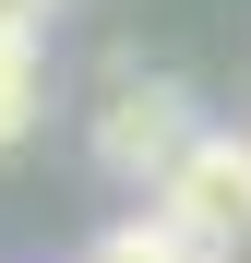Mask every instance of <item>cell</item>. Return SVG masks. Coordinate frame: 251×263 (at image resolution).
Here are the masks:
<instances>
[{"mask_svg":"<svg viewBox=\"0 0 251 263\" xmlns=\"http://www.w3.org/2000/svg\"><path fill=\"white\" fill-rule=\"evenodd\" d=\"M48 12H60V0H0V24H12V36H48Z\"/></svg>","mask_w":251,"mask_h":263,"instance_id":"5","label":"cell"},{"mask_svg":"<svg viewBox=\"0 0 251 263\" xmlns=\"http://www.w3.org/2000/svg\"><path fill=\"white\" fill-rule=\"evenodd\" d=\"M84 144H96V167H108L120 192H167V180L191 167V144H203V108H191L180 72H132V60H120Z\"/></svg>","mask_w":251,"mask_h":263,"instance_id":"1","label":"cell"},{"mask_svg":"<svg viewBox=\"0 0 251 263\" xmlns=\"http://www.w3.org/2000/svg\"><path fill=\"white\" fill-rule=\"evenodd\" d=\"M84 263H191V239L167 228V215H120V228H96Z\"/></svg>","mask_w":251,"mask_h":263,"instance_id":"3","label":"cell"},{"mask_svg":"<svg viewBox=\"0 0 251 263\" xmlns=\"http://www.w3.org/2000/svg\"><path fill=\"white\" fill-rule=\"evenodd\" d=\"M156 215L191 239V263H251V144L239 132H203L191 167L156 192Z\"/></svg>","mask_w":251,"mask_h":263,"instance_id":"2","label":"cell"},{"mask_svg":"<svg viewBox=\"0 0 251 263\" xmlns=\"http://www.w3.org/2000/svg\"><path fill=\"white\" fill-rule=\"evenodd\" d=\"M36 108H48V72H36V60H12V72H0V156L36 132Z\"/></svg>","mask_w":251,"mask_h":263,"instance_id":"4","label":"cell"}]
</instances>
